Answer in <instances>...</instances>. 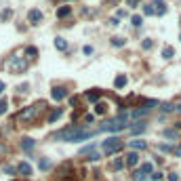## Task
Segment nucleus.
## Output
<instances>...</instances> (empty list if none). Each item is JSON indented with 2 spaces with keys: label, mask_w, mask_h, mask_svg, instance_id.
I'll return each mask as SVG.
<instances>
[{
  "label": "nucleus",
  "mask_w": 181,
  "mask_h": 181,
  "mask_svg": "<svg viewBox=\"0 0 181 181\" xmlns=\"http://www.w3.org/2000/svg\"><path fill=\"white\" fill-rule=\"evenodd\" d=\"M95 135V131H89V128H82V127H65L61 131H57L53 135L55 141H68V143H78V141H87Z\"/></svg>",
  "instance_id": "1"
},
{
  "label": "nucleus",
  "mask_w": 181,
  "mask_h": 181,
  "mask_svg": "<svg viewBox=\"0 0 181 181\" xmlns=\"http://www.w3.org/2000/svg\"><path fill=\"white\" fill-rule=\"evenodd\" d=\"M127 120H128V114L122 109L114 120H109V122H101L99 124V131H108V133H120V131H124V128H128L127 124Z\"/></svg>",
  "instance_id": "2"
},
{
  "label": "nucleus",
  "mask_w": 181,
  "mask_h": 181,
  "mask_svg": "<svg viewBox=\"0 0 181 181\" xmlns=\"http://www.w3.org/2000/svg\"><path fill=\"white\" fill-rule=\"evenodd\" d=\"M42 108H44L42 101H40V103H34V105H30V108H23L17 114V120H19V122H32V120H36L38 114L42 112Z\"/></svg>",
  "instance_id": "3"
},
{
  "label": "nucleus",
  "mask_w": 181,
  "mask_h": 181,
  "mask_svg": "<svg viewBox=\"0 0 181 181\" xmlns=\"http://www.w3.org/2000/svg\"><path fill=\"white\" fill-rule=\"evenodd\" d=\"M6 68H9L13 74H21V72H25V70H28V59H25V57H21V55H13V57L9 59Z\"/></svg>",
  "instance_id": "4"
},
{
  "label": "nucleus",
  "mask_w": 181,
  "mask_h": 181,
  "mask_svg": "<svg viewBox=\"0 0 181 181\" xmlns=\"http://www.w3.org/2000/svg\"><path fill=\"white\" fill-rule=\"evenodd\" d=\"M101 147H103V154H108V156H112V154H116V152H120L122 147H124V143L118 139V137H109V139H105L103 143H101Z\"/></svg>",
  "instance_id": "5"
},
{
  "label": "nucleus",
  "mask_w": 181,
  "mask_h": 181,
  "mask_svg": "<svg viewBox=\"0 0 181 181\" xmlns=\"http://www.w3.org/2000/svg\"><path fill=\"white\" fill-rule=\"evenodd\" d=\"M154 105H158V101H154V99H152V101H147V103H145V105H141L139 109H133V112H131V118H133V120H137V118H143V116H147V114L152 112V108H154Z\"/></svg>",
  "instance_id": "6"
},
{
  "label": "nucleus",
  "mask_w": 181,
  "mask_h": 181,
  "mask_svg": "<svg viewBox=\"0 0 181 181\" xmlns=\"http://www.w3.org/2000/svg\"><path fill=\"white\" fill-rule=\"evenodd\" d=\"M51 97H53L55 101H63V99L68 97V89H65V87H53Z\"/></svg>",
  "instance_id": "7"
},
{
  "label": "nucleus",
  "mask_w": 181,
  "mask_h": 181,
  "mask_svg": "<svg viewBox=\"0 0 181 181\" xmlns=\"http://www.w3.org/2000/svg\"><path fill=\"white\" fill-rule=\"evenodd\" d=\"M127 145L131 147V150H133V152H141V150H147V141H143V139H131Z\"/></svg>",
  "instance_id": "8"
},
{
  "label": "nucleus",
  "mask_w": 181,
  "mask_h": 181,
  "mask_svg": "<svg viewBox=\"0 0 181 181\" xmlns=\"http://www.w3.org/2000/svg\"><path fill=\"white\" fill-rule=\"evenodd\" d=\"M124 164L131 166V168L137 166V164H139V154H137V152H128L127 156H124Z\"/></svg>",
  "instance_id": "9"
},
{
  "label": "nucleus",
  "mask_w": 181,
  "mask_h": 181,
  "mask_svg": "<svg viewBox=\"0 0 181 181\" xmlns=\"http://www.w3.org/2000/svg\"><path fill=\"white\" fill-rule=\"evenodd\" d=\"M28 19H30V23H32V25H38V23L42 21V13H40L38 9H32V11L28 13Z\"/></svg>",
  "instance_id": "10"
},
{
  "label": "nucleus",
  "mask_w": 181,
  "mask_h": 181,
  "mask_svg": "<svg viewBox=\"0 0 181 181\" xmlns=\"http://www.w3.org/2000/svg\"><path fill=\"white\" fill-rule=\"evenodd\" d=\"M152 6H154V15H164L166 13V4H164L162 0H154Z\"/></svg>",
  "instance_id": "11"
},
{
  "label": "nucleus",
  "mask_w": 181,
  "mask_h": 181,
  "mask_svg": "<svg viewBox=\"0 0 181 181\" xmlns=\"http://www.w3.org/2000/svg\"><path fill=\"white\" fill-rule=\"evenodd\" d=\"M17 173L23 175V177H30V175H32V166H30L28 162H19L17 164Z\"/></svg>",
  "instance_id": "12"
},
{
  "label": "nucleus",
  "mask_w": 181,
  "mask_h": 181,
  "mask_svg": "<svg viewBox=\"0 0 181 181\" xmlns=\"http://www.w3.org/2000/svg\"><path fill=\"white\" fill-rule=\"evenodd\" d=\"M145 128H147V122H145V120H139V122H135V127H131V133H133V135H141Z\"/></svg>",
  "instance_id": "13"
},
{
  "label": "nucleus",
  "mask_w": 181,
  "mask_h": 181,
  "mask_svg": "<svg viewBox=\"0 0 181 181\" xmlns=\"http://www.w3.org/2000/svg\"><path fill=\"white\" fill-rule=\"evenodd\" d=\"M34 145H36V141H34V139H30V137L21 139V150H25V152H32V150H34Z\"/></svg>",
  "instance_id": "14"
},
{
  "label": "nucleus",
  "mask_w": 181,
  "mask_h": 181,
  "mask_svg": "<svg viewBox=\"0 0 181 181\" xmlns=\"http://www.w3.org/2000/svg\"><path fill=\"white\" fill-rule=\"evenodd\" d=\"M87 99H89L90 103H97V101L101 99V90H89V93H87Z\"/></svg>",
  "instance_id": "15"
},
{
  "label": "nucleus",
  "mask_w": 181,
  "mask_h": 181,
  "mask_svg": "<svg viewBox=\"0 0 181 181\" xmlns=\"http://www.w3.org/2000/svg\"><path fill=\"white\" fill-rule=\"evenodd\" d=\"M114 87H116V89H124V87H127V76H124V74L116 76V80H114Z\"/></svg>",
  "instance_id": "16"
},
{
  "label": "nucleus",
  "mask_w": 181,
  "mask_h": 181,
  "mask_svg": "<svg viewBox=\"0 0 181 181\" xmlns=\"http://www.w3.org/2000/svg\"><path fill=\"white\" fill-rule=\"evenodd\" d=\"M61 114H63V108H55L53 112H51V116H49V124H53L57 118H61Z\"/></svg>",
  "instance_id": "17"
},
{
  "label": "nucleus",
  "mask_w": 181,
  "mask_h": 181,
  "mask_svg": "<svg viewBox=\"0 0 181 181\" xmlns=\"http://www.w3.org/2000/svg\"><path fill=\"white\" fill-rule=\"evenodd\" d=\"M95 147H97L95 143H89V145H84V147H80V156H90L95 152Z\"/></svg>",
  "instance_id": "18"
},
{
  "label": "nucleus",
  "mask_w": 181,
  "mask_h": 181,
  "mask_svg": "<svg viewBox=\"0 0 181 181\" xmlns=\"http://www.w3.org/2000/svg\"><path fill=\"white\" fill-rule=\"evenodd\" d=\"M70 13H72V6H59V9H57V17H59V19L68 17Z\"/></svg>",
  "instance_id": "19"
},
{
  "label": "nucleus",
  "mask_w": 181,
  "mask_h": 181,
  "mask_svg": "<svg viewBox=\"0 0 181 181\" xmlns=\"http://www.w3.org/2000/svg\"><path fill=\"white\" fill-rule=\"evenodd\" d=\"M55 46H57L59 51H65V49H68V42H65V38L57 36V38H55Z\"/></svg>",
  "instance_id": "20"
},
{
  "label": "nucleus",
  "mask_w": 181,
  "mask_h": 181,
  "mask_svg": "<svg viewBox=\"0 0 181 181\" xmlns=\"http://www.w3.org/2000/svg\"><path fill=\"white\" fill-rule=\"evenodd\" d=\"M162 135L166 139H177V128H164Z\"/></svg>",
  "instance_id": "21"
},
{
  "label": "nucleus",
  "mask_w": 181,
  "mask_h": 181,
  "mask_svg": "<svg viewBox=\"0 0 181 181\" xmlns=\"http://www.w3.org/2000/svg\"><path fill=\"white\" fill-rule=\"evenodd\" d=\"M139 171H141L143 175H147V173L152 175V173H154V164H152V162H143V164H141V168H139Z\"/></svg>",
  "instance_id": "22"
},
{
  "label": "nucleus",
  "mask_w": 181,
  "mask_h": 181,
  "mask_svg": "<svg viewBox=\"0 0 181 181\" xmlns=\"http://www.w3.org/2000/svg\"><path fill=\"white\" fill-rule=\"evenodd\" d=\"M173 55H175V49H173V46H164L162 49V57L164 59H173Z\"/></svg>",
  "instance_id": "23"
},
{
  "label": "nucleus",
  "mask_w": 181,
  "mask_h": 181,
  "mask_svg": "<svg viewBox=\"0 0 181 181\" xmlns=\"http://www.w3.org/2000/svg\"><path fill=\"white\" fill-rule=\"evenodd\" d=\"M38 166H40V171H49V168H51V160H49V158H40Z\"/></svg>",
  "instance_id": "24"
},
{
  "label": "nucleus",
  "mask_w": 181,
  "mask_h": 181,
  "mask_svg": "<svg viewBox=\"0 0 181 181\" xmlns=\"http://www.w3.org/2000/svg\"><path fill=\"white\" fill-rule=\"evenodd\" d=\"M127 40L124 38H112V46H124Z\"/></svg>",
  "instance_id": "25"
},
{
  "label": "nucleus",
  "mask_w": 181,
  "mask_h": 181,
  "mask_svg": "<svg viewBox=\"0 0 181 181\" xmlns=\"http://www.w3.org/2000/svg\"><path fill=\"white\" fill-rule=\"evenodd\" d=\"M25 55L34 59V57H36V55H38V49H36V46H28V49H25Z\"/></svg>",
  "instance_id": "26"
},
{
  "label": "nucleus",
  "mask_w": 181,
  "mask_h": 181,
  "mask_svg": "<svg viewBox=\"0 0 181 181\" xmlns=\"http://www.w3.org/2000/svg\"><path fill=\"white\" fill-rule=\"evenodd\" d=\"M158 150H160V152H166V154H168V152H173L175 147H173L171 143H160V145H158Z\"/></svg>",
  "instance_id": "27"
},
{
  "label": "nucleus",
  "mask_w": 181,
  "mask_h": 181,
  "mask_svg": "<svg viewBox=\"0 0 181 181\" xmlns=\"http://www.w3.org/2000/svg\"><path fill=\"white\" fill-rule=\"evenodd\" d=\"M141 21H143V19H141V15H133V19H131V23H133L135 28H139V25H141Z\"/></svg>",
  "instance_id": "28"
},
{
  "label": "nucleus",
  "mask_w": 181,
  "mask_h": 181,
  "mask_svg": "<svg viewBox=\"0 0 181 181\" xmlns=\"http://www.w3.org/2000/svg\"><path fill=\"white\" fill-rule=\"evenodd\" d=\"M114 168H116V171L124 168V160H122V158H116V160H114Z\"/></svg>",
  "instance_id": "29"
},
{
  "label": "nucleus",
  "mask_w": 181,
  "mask_h": 181,
  "mask_svg": "<svg viewBox=\"0 0 181 181\" xmlns=\"http://www.w3.org/2000/svg\"><path fill=\"white\" fill-rule=\"evenodd\" d=\"M105 109H108L105 103H97V105H95V112H97V114H105Z\"/></svg>",
  "instance_id": "30"
},
{
  "label": "nucleus",
  "mask_w": 181,
  "mask_h": 181,
  "mask_svg": "<svg viewBox=\"0 0 181 181\" xmlns=\"http://www.w3.org/2000/svg\"><path fill=\"white\" fill-rule=\"evenodd\" d=\"M173 109H175L173 103H162V112H164V114H168V112H173Z\"/></svg>",
  "instance_id": "31"
},
{
  "label": "nucleus",
  "mask_w": 181,
  "mask_h": 181,
  "mask_svg": "<svg viewBox=\"0 0 181 181\" xmlns=\"http://www.w3.org/2000/svg\"><path fill=\"white\" fill-rule=\"evenodd\" d=\"M143 15H150V17H152V15H154V6L145 4V6H143Z\"/></svg>",
  "instance_id": "32"
},
{
  "label": "nucleus",
  "mask_w": 181,
  "mask_h": 181,
  "mask_svg": "<svg viewBox=\"0 0 181 181\" xmlns=\"http://www.w3.org/2000/svg\"><path fill=\"white\" fill-rule=\"evenodd\" d=\"M11 15H13V11H11V9H6V11H2V13H0V19H9Z\"/></svg>",
  "instance_id": "33"
},
{
  "label": "nucleus",
  "mask_w": 181,
  "mask_h": 181,
  "mask_svg": "<svg viewBox=\"0 0 181 181\" xmlns=\"http://www.w3.org/2000/svg\"><path fill=\"white\" fill-rule=\"evenodd\" d=\"M141 46H143V49H152V46H154V42L147 38V40H143V42H141Z\"/></svg>",
  "instance_id": "34"
},
{
  "label": "nucleus",
  "mask_w": 181,
  "mask_h": 181,
  "mask_svg": "<svg viewBox=\"0 0 181 181\" xmlns=\"http://www.w3.org/2000/svg\"><path fill=\"white\" fill-rule=\"evenodd\" d=\"M162 179V173H152V181H158Z\"/></svg>",
  "instance_id": "35"
},
{
  "label": "nucleus",
  "mask_w": 181,
  "mask_h": 181,
  "mask_svg": "<svg viewBox=\"0 0 181 181\" xmlns=\"http://www.w3.org/2000/svg\"><path fill=\"white\" fill-rule=\"evenodd\" d=\"M6 108H9V105H6V101H0V114H4Z\"/></svg>",
  "instance_id": "36"
},
{
  "label": "nucleus",
  "mask_w": 181,
  "mask_h": 181,
  "mask_svg": "<svg viewBox=\"0 0 181 181\" xmlns=\"http://www.w3.org/2000/svg\"><path fill=\"white\" fill-rule=\"evenodd\" d=\"M168 181H179V175H177V173H171V175H168Z\"/></svg>",
  "instance_id": "37"
},
{
  "label": "nucleus",
  "mask_w": 181,
  "mask_h": 181,
  "mask_svg": "<svg viewBox=\"0 0 181 181\" xmlns=\"http://www.w3.org/2000/svg\"><path fill=\"white\" fill-rule=\"evenodd\" d=\"M173 152H175V156H179V158H181V145H177V147H175Z\"/></svg>",
  "instance_id": "38"
},
{
  "label": "nucleus",
  "mask_w": 181,
  "mask_h": 181,
  "mask_svg": "<svg viewBox=\"0 0 181 181\" xmlns=\"http://www.w3.org/2000/svg\"><path fill=\"white\" fill-rule=\"evenodd\" d=\"M82 51H84V55H90V53H93V46H84Z\"/></svg>",
  "instance_id": "39"
},
{
  "label": "nucleus",
  "mask_w": 181,
  "mask_h": 181,
  "mask_svg": "<svg viewBox=\"0 0 181 181\" xmlns=\"http://www.w3.org/2000/svg\"><path fill=\"white\" fill-rule=\"evenodd\" d=\"M137 2H139V0H127L128 6H137Z\"/></svg>",
  "instance_id": "40"
},
{
  "label": "nucleus",
  "mask_w": 181,
  "mask_h": 181,
  "mask_svg": "<svg viewBox=\"0 0 181 181\" xmlns=\"http://www.w3.org/2000/svg\"><path fill=\"white\" fill-rule=\"evenodd\" d=\"M2 90H4V82H0V95H2Z\"/></svg>",
  "instance_id": "41"
},
{
  "label": "nucleus",
  "mask_w": 181,
  "mask_h": 181,
  "mask_svg": "<svg viewBox=\"0 0 181 181\" xmlns=\"http://www.w3.org/2000/svg\"><path fill=\"white\" fill-rule=\"evenodd\" d=\"M175 109H177V112L181 114V103H179V105H175Z\"/></svg>",
  "instance_id": "42"
}]
</instances>
